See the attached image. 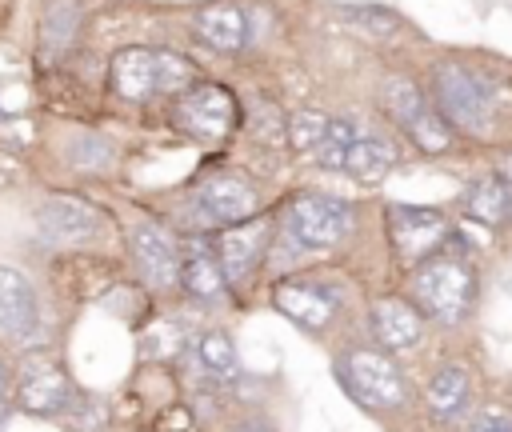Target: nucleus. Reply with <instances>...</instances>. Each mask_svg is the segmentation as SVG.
<instances>
[{"label": "nucleus", "mask_w": 512, "mask_h": 432, "mask_svg": "<svg viewBox=\"0 0 512 432\" xmlns=\"http://www.w3.org/2000/svg\"><path fill=\"white\" fill-rule=\"evenodd\" d=\"M432 92H436V108L444 120H452L464 132H488L492 128V80L460 68V64H436L432 72Z\"/></svg>", "instance_id": "1"}, {"label": "nucleus", "mask_w": 512, "mask_h": 432, "mask_svg": "<svg viewBox=\"0 0 512 432\" xmlns=\"http://www.w3.org/2000/svg\"><path fill=\"white\" fill-rule=\"evenodd\" d=\"M412 296L428 316L456 324V320H464V312L472 304V268L456 256L420 260V268L412 276Z\"/></svg>", "instance_id": "2"}, {"label": "nucleus", "mask_w": 512, "mask_h": 432, "mask_svg": "<svg viewBox=\"0 0 512 432\" xmlns=\"http://www.w3.org/2000/svg\"><path fill=\"white\" fill-rule=\"evenodd\" d=\"M380 108L404 128V136L420 148V152H444L448 148V120L440 116V108L436 104H428L424 100V92L412 84V80H404V76H388L384 84H380Z\"/></svg>", "instance_id": "3"}, {"label": "nucleus", "mask_w": 512, "mask_h": 432, "mask_svg": "<svg viewBox=\"0 0 512 432\" xmlns=\"http://www.w3.org/2000/svg\"><path fill=\"white\" fill-rule=\"evenodd\" d=\"M236 116H240L236 96L224 84H192L176 96V108H172L176 128L204 144L224 140L236 128Z\"/></svg>", "instance_id": "4"}, {"label": "nucleus", "mask_w": 512, "mask_h": 432, "mask_svg": "<svg viewBox=\"0 0 512 432\" xmlns=\"http://www.w3.org/2000/svg\"><path fill=\"white\" fill-rule=\"evenodd\" d=\"M336 372H340L344 388H348L360 404H368V408H396V404H404V396H408L400 368H396L384 352L352 348L348 356H340Z\"/></svg>", "instance_id": "5"}, {"label": "nucleus", "mask_w": 512, "mask_h": 432, "mask_svg": "<svg viewBox=\"0 0 512 432\" xmlns=\"http://www.w3.org/2000/svg\"><path fill=\"white\" fill-rule=\"evenodd\" d=\"M284 220H288V236L296 244H304V248H332V244H340L352 232L356 212L340 196H316V192H308V196H296L288 204V216Z\"/></svg>", "instance_id": "6"}, {"label": "nucleus", "mask_w": 512, "mask_h": 432, "mask_svg": "<svg viewBox=\"0 0 512 432\" xmlns=\"http://www.w3.org/2000/svg\"><path fill=\"white\" fill-rule=\"evenodd\" d=\"M72 400H76V392H72V380L64 376L60 364H52L48 356H28V360L20 364V376H16V404H20L24 412L60 416Z\"/></svg>", "instance_id": "7"}, {"label": "nucleus", "mask_w": 512, "mask_h": 432, "mask_svg": "<svg viewBox=\"0 0 512 432\" xmlns=\"http://www.w3.org/2000/svg\"><path fill=\"white\" fill-rule=\"evenodd\" d=\"M100 212L76 196H52L36 208V232L48 244H76V240H92L100 232Z\"/></svg>", "instance_id": "8"}, {"label": "nucleus", "mask_w": 512, "mask_h": 432, "mask_svg": "<svg viewBox=\"0 0 512 432\" xmlns=\"http://www.w3.org/2000/svg\"><path fill=\"white\" fill-rule=\"evenodd\" d=\"M128 244H132V260H136L144 284H152V288H172V284L180 280V256H176V244H172V236H168L164 228H156V224H136L132 236H128Z\"/></svg>", "instance_id": "9"}, {"label": "nucleus", "mask_w": 512, "mask_h": 432, "mask_svg": "<svg viewBox=\"0 0 512 432\" xmlns=\"http://www.w3.org/2000/svg\"><path fill=\"white\" fill-rule=\"evenodd\" d=\"M196 204H200L204 220H212V224H240L256 212V188L232 172H220L200 184Z\"/></svg>", "instance_id": "10"}, {"label": "nucleus", "mask_w": 512, "mask_h": 432, "mask_svg": "<svg viewBox=\"0 0 512 432\" xmlns=\"http://www.w3.org/2000/svg\"><path fill=\"white\" fill-rule=\"evenodd\" d=\"M0 332L12 340H32L40 332V304L24 272L0 264Z\"/></svg>", "instance_id": "11"}, {"label": "nucleus", "mask_w": 512, "mask_h": 432, "mask_svg": "<svg viewBox=\"0 0 512 432\" xmlns=\"http://www.w3.org/2000/svg\"><path fill=\"white\" fill-rule=\"evenodd\" d=\"M388 220H392V244H396V252H400L404 260H424V256L444 240V232H448L444 216L432 212V208L396 204V208L388 212Z\"/></svg>", "instance_id": "12"}, {"label": "nucleus", "mask_w": 512, "mask_h": 432, "mask_svg": "<svg viewBox=\"0 0 512 432\" xmlns=\"http://www.w3.org/2000/svg\"><path fill=\"white\" fill-rule=\"evenodd\" d=\"M272 304L296 320L300 328H324L332 316H336V296L320 284H308V280H288V284H276L272 292Z\"/></svg>", "instance_id": "13"}, {"label": "nucleus", "mask_w": 512, "mask_h": 432, "mask_svg": "<svg viewBox=\"0 0 512 432\" xmlns=\"http://www.w3.org/2000/svg\"><path fill=\"white\" fill-rule=\"evenodd\" d=\"M112 88L128 104L156 96V48H120L112 56Z\"/></svg>", "instance_id": "14"}, {"label": "nucleus", "mask_w": 512, "mask_h": 432, "mask_svg": "<svg viewBox=\"0 0 512 432\" xmlns=\"http://www.w3.org/2000/svg\"><path fill=\"white\" fill-rule=\"evenodd\" d=\"M260 248H264V224H244V220H240L236 228H224V232L212 240V252H216V260H220L228 284H236L240 276H248V268L256 264Z\"/></svg>", "instance_id": "15"}, {"label": "nucleus", "mask_w": 512, "mask_h": 432, "mask_svg": "<svg viewBox=\"0 0 512 432\" xmlns=\"http://www.w3.org/2000/svg\"><path fill=\"white\" fill-rule=\"evenodd\" d=\"M80 0H44V12H40V56L44 60H60L76 36H80Z\"/></svg>", "instance_id": "16"}, {"label": "nucleus", "mask_w": 512, "mask_h": 432, "mask_svg": "<svg viewBox=\"0 0 512 432\" xmlns=\"http://www.w3.org/2000/svg\"><path fill=\"white\" fill-rule=\"evenodd\" d=\"M372 332L384 348H412L420 340V312L404 300H376L372 304Z\"/></svg>", "instance_id": "17"}, {"label": "nucleus", "mask_w": 512, "mask_h": 432, "mask_svg": "<svg viewBox=\"0 0 512 432\" xmlns=\"http://www.w3.org/2000/svg\"><path fill=\"white\" fill-rule=\"evenodd\" d=\"M180 284L188 288V296L196 300H220L228 292V276L216 260V252L208 244H192L188 256L180 260Z\"/></svg>", "instance_id": "18"}, {"label": "nucleus", "mask_w": 512, "mask_h": 432, "mask_svg": "<svg viewBox=\"0 0 512 432\" xmlns=\"http://www.w3.org/2000/svg\"><path fill=\"white\" fill-rule=\"evenodd\" d=\"M192 28L216 52H236L244 44V12L236 4H208V8H200Z\"/></svg>", "instance_id": "19"}, {"label": "nucleus", "mask_w": 512, "mask_h": 432, "mask_svg": "<svg viewBox=\"0 0 512 432\" xmlns=\"http://www.w3.org/2000/svg\"><path fill=\"white\" fill-rule=\"evenodd\" d=\"M464 208L480 220V224H504L512 212V188L500 176H484L480 184H472L464 192Z\"/></svg>", "instance_id": "20"}, {"label": "nucleus", "mask_w": 512, "mask_h": 432, "mask_svg": "<svg viewBox=\"0 0 512 432\" xmlns=\"http://www.w3.org/2000/svg\"><path fill=\"white\" fill-rule=\"evenodd\" d=\"M392 164H396L392 144L372 140V136H360V140L348 144V152H344V168H340V172H348V176H356V180H380Z\"/></svg>", "instance_id": "21"}, {"label": "nucleus", "mask_w": 512, "mask_h": 432, "mask_svg": "<svg viewBox=\"0 0 512 432\" xmlns=\"http://www.w3.org/2000/svg\"><path fill=\"white\" fill-rule=\"evenodd\" d=\"M424 400H428L432 416H440V420L456 416V412L464 408V400H468V372H464V368H456V364L440 368V372L428 380Z\"/></svg>", "instance_id": "22"}, {"label": "nucleus", "mask_w": 512, "mask_h": 432, "mask_svg": "<svg viewBox=\"0 0 512 432\" xmlns=\"http://www.w3.org/2000/svg\"><path fill=\"white\" fill-rule=\"evenodd\" d=\"M192 76H196V64L188 56L168 52V48L156 52V92L160 96H180L184 88H192Z\"/></svg>", "instance_id": "23"}, {"label": "nucleus", "mask_w": 512, "mask_h": 432, "mask_svg": "<svg viewBox=\"0 0 512 432\" xmlns=\"http://www.w3.org/2000/svg\"><path fill=\"white\" fill-rule=\"evenodd\" d=\"M196 356L200 364L212 372V376H236L240 372V356H236V344L224 336V332H204L200 344H196Z\"/></svg>", "instance_id": "24"}, {"label": "nucleus", "mask_w": 512, "mask_h": 432, "mask_svg": "<svg viewBox=\"0 0 512 432\" xmlns=\"http://www.w3.org/2000/svg\"><path fill=\"white\" fill-rule=\"evenodd\" d=\"M324 128H328V116L316 112V108H296L288 116V124H284V132H288L296 152H316V144L324 140Z\"/></svg>", "instance_id": "25"}, {"label": "nucleus", "mask_w": 512, "mask_h": 432, "mask_svg": "<svg viewBox=\"0 0 512 432\" xmlns=\"http://www.w3.org/2000/svg\"><path fill=\"white\" fill-rule=\"evenodd\" d=\"M352 140H356V128H352L348 120H340V116H328L324 140L316 144V160H320L324 168H344V152H348Z\"/></svg>", "instance_id": "26"}, {"label": "nucleus", "mask_w": 512, "mask_h": 432, "mask_svg": "<svg viewBox=\"0 0 512 432\" xmlns=\"http://www.w3.org/2000/svg\"><path fill=\"white\" fill-rule=\"evenodd\" d=\"M348 16H356L360 24H368L372 32H396L400 28V16H392V12H384V8H348Z\"/></svg>", "instance_id": "27"}, {"label": "nucleus", "mask_w": 512, "mask_h": 432, "mask_svg": "<svg viewBox=\"0 0 512 432\" xmlns=\"http://www.w3.org/2000/svg\"><path fill=\"white\" fill-rule=\"evenodd\" d=\"M468 432H512V416H508L504 408H484V412L468 424Z\"/></svg>", "instance_id": "28"}, {"label": "nucleus", "mask_w": 512, "mask_h": 432, "mask_svg": "<svg viewBox=\"0 0 512 432\" xmlns=\"http://www.w3.org/2000/svg\"><path fill=\"white\" fill-rule=\"evenodd\" d=\"M8 384H12V376H8V364L0 360V400L8 396Z\"/></svg>", "instance_id": "29"}, {"label": "nucleus", "mask_w": 512, "mask_h": 432, "mask_svg": "<svg viewBox=\"0 0 512 432\" xmlns=\"http://www.w3.org/2000/svg\"><path fill=\"white\" fill-rule=\"evenodd\" d=\"M236 432H260V428H256V424H240Z\"/></svg>", "instance_id": "30"}]
</instances>
